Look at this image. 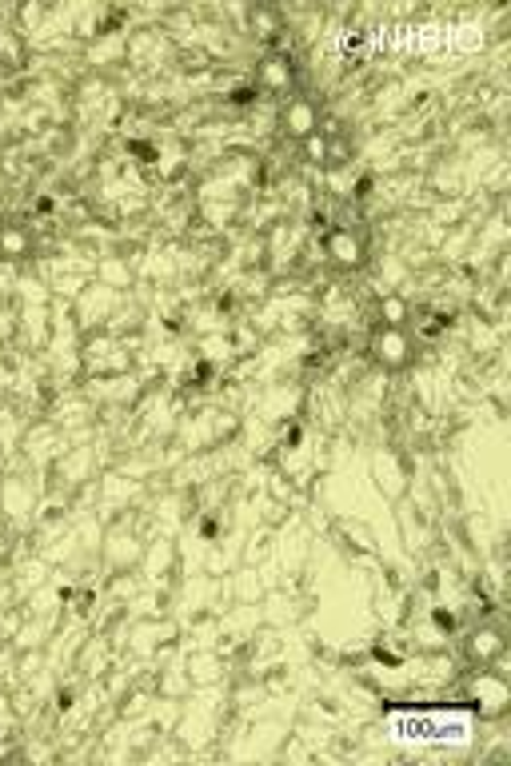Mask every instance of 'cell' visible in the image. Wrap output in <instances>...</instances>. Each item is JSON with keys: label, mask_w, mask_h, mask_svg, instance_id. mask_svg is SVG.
Returning a JSON list of instances; mask_svg holds the SVG:
<instances>
[{"label": "cell", "mask_w": 511, "mask_h": 766, "mask_svg": "<svg viewBox=\"0 0 511 766\" xmlns=\"http://www.w3.org/2000/svg\"><path fill=\"white\" fill-rule=\"evenodd\" d=\"M252 29H260V37H276V16L268 12V8H256L252 12Z\"/></svg>", "instance_id": "9c48e42d"}, {"label": "cell", "mask_w": 511, "mask_h": 766, "mask_svg": "<svg viewBox=\"0 0 511 766\" xmlns=\"http://www.w3.org/2000/svg\"><path fill=\"white\" fill-rule=\"evenodd\" d=\"M260 84L268 92H288L292 88V64L284 61V56H272V61L260 64Z\"/></svg>", "instance_id": "5b68a950"}, {"label": "cell", "mask_w": 511, "mask_h": 766, "mask_svg": "<svg viewBox=\"0 0 511 766\" xmlns=\"http://www.w3.org/2000/svg\"><path fill=\"white\" fill-rule=\"evenodd\" d=\"M504 646H507L504 631L491 627V623H483V627H475V631L467 635V659L480 662V667H488V662H496L499 654H504Z\"/></svg>", "instance_id": "3957f363"}, {"label": "cell", "mask_w": 511, "mask_h": 766, "mask_svg": "<svg viewBox=\"0 0 511 766\" xmlns=\"http://www.w3.org/2000/svg\"><path fill=\"white\" fill-rule=\"evenodd\" d=\"M304 144V156H308V164H316V168H328L331 164V156H328V136L323 132H312L308 140H300Z\"/></svg>", "instance_id": "52a82bcc"}, {"label": "cell", "mask_w": 511, "mask_h": 766, "mask_svg": "<svg viewBox=\"0 0 511 766\" xmlns=\"http://www.w3.org/2000/svg\"><path fill=\"white\" fill-rule=\"evenodd\" d=\"M0 255L4 260H24L29 255V236L21 228H0Z\"/></svg>", "instance_id": "8992f818"}, {"label": "cell", "mask_w": 511, "mask_h": 766, "mask_svg": "<svg viewBox=\"0 0 511 766\" xmlns=\"http://www.w3.org/2000/svg\"><path fill=\"white\" fill-rule=\"evenodd\" d=\"M323 252H328V260L336 263V268H344V271H360L364 260H368V252H364V240L352 232V228H336V232H328V240H323Z\"/></svg>", "instance_id": "7a4b0ae2"}, {"label": "cell", "mask_w": 511, "mask_h": 766, "mask_svg": "<svg viewBox=\"0 0 511 766\" xmlns=\"http://www.w3.org/2000/svg\"><path fill=\"white\" fill-rule=\"evenodd\" d=\"M284 132L296 136V140H308L312 132H320L316 104H312V100H304V96L288 100V104H284Z\"/></svg>", "instance_id": "277c9868"}, {"label": "cell", "mask_w": 511, "mask_h": 766, "mask_svg": "<svg viewBox=\"0 0 511 766\" xmlns=\"http://www.w3.org/2000/svg\"><path fill=\"white\" fill-rule=\"evenodd\" d=\"M380 320H383V323H391V328H404V320H407V304L399 300V296H383V300H380Z\"/></svg>", "instance_id": "ba28073f"}, {"label": "cell", "mask_w": 511, "mask_h": 766, "mask_svg": "<svg viewBox=\"0 0 511 766\" xmlns=\"http://www.w3.org/2000/svg\"><path fill=\"white\" fill-rule=\"evenodd\" d=\"M368 352H372V360H376L383 371H404L407 363H412V355H415L407 331L404 328H391V323H380V328L372 331Z\"/></svg>", "instance_id": "6da1fadb"}]
</instances>
